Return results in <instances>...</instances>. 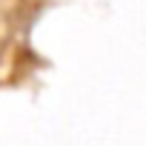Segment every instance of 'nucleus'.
<instances>
[]
</instances>
